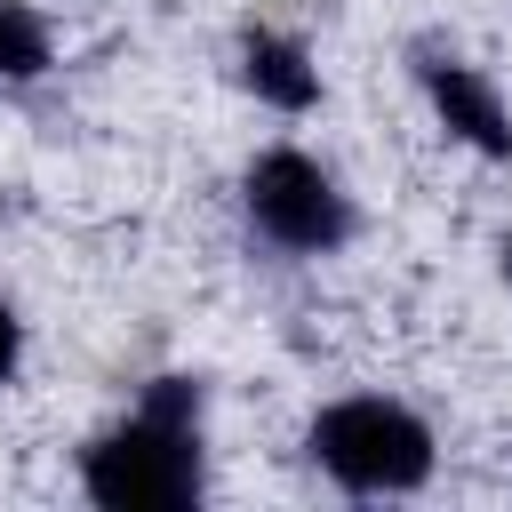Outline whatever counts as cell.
I'll return each mask as SVG.
<instances>
[{
    "mask_svg": "<svg viewBox=\"0 0 512 512\" xmlns=\"http://www.w3.org/2000/svg\"><path fill=\"white\" fill-rule=\"evenodd\" d=\"M416 80H424V96H432V112H440L448 136H464V144L488 152V160H512V112H504V96H496L472 64H456V56H424Z\"/></svg>",
    "mask_w": 512,
    "mask_h": 512,
    "instance_id": "cell-4",
    "label": "cell"
},
{
    "mask_svg": "<svg viewBox=\"0 0 512 512\" xmlns=\"http://www.w3.org/2000/svg\"><path fill=\"white\" fill-rule=\"evenodd\" d=\"M248 224L288 256H328V248L352 240V208H344L336 176L320 160L288 152V144L248 168Z\"/></svg>",
    "mask_w": 512,
    "mask_h": 512,
    "instance_id": "cell-3",
    "label": "cell"
},
{
    "mask_svg": "<svg viewBox=\"0 0 512 512\" xmlns=\"http://www.w3.org/2000/svg\"><path fill=\"white\" fill-rule=\"evenodd\" d=\"M304 448L352 496H408V488L432 480V432H424V416H408L400 400H376V392L320 408L312 432H304Z\"/></svg>",
    "mask_w": 512,
    "mask_h": 512,
    "instance_id": "cell-2",
    "label": "cell"
},
{
    "mask_svg": "<svg viewBox=\"0 0 512 512\" xmlns=\"http://www.w3.org/2000/svg\"><path fill=\"white\" fill-rule=\"evenodd\" d=\"M48 64V24L16 0H0V80H32Z\"/></svg>",
    "mask_w": 512,
    "mask_h": 512,
    "instance_id": "cell-6",
    "label": "cell"
},
{
    "mask_svg": "<svg viewBox=\"0 0 512 512\" xmlns=\"http://www.w3.org/2000/svg\"><path fill=\"white\" fill-rule=\"evenodd\" d=\"M80 488L104 512H184L200 496V384L160 376L128 424L88 440Z\"/></svg>",
    "mask_w": 512,
    "mask_h": 512,
    "instance_id": "cell-1",
    "label": "cell"
},
{
    "mask_svg": "<svg viewBox=\"0 0 512 512\" xmlns=\"http://www.w3.org/2000/svg\"><path fill=\"white\" fill-rule=\"evenodd\" d=\"M16 352H24V328H16V312L0 304V384L16 376Z\"/></svg>",
    "mask_w": 512,
    "mask_h": 512,
    "instance_id": "cell-7",
    "label": "cell"
},
{
    "mask_svg": "<svg viewBox=\"0 0 512 512\" xmlns=\"http://www.w3.org/2000/svg\"><path fill=\"white\" fill-rule=\"evenodd\" d=\"M504 280H512V240H504Z\"/></svg>",
    "mask_w": 512,
    "mask_h": 512,
    "instance_id": "cell-8",
    "label": "cell"
},
{
    "mask_svg": "<svg viewBox=\"0 0 512 512\" xmlns=\"http://www.w3.org/2000/svg\"><path fill=\"white\" fill-rule=\"evenodd\" d=\"M240 72H248V88H256L264 104H280V112H312V96H320L312 56H304L296 40H280V32H248V40H240Z\"/></svg>",
    "mask_w": 512,
    "mask_h": 512,
    "instance_id": "cell-5",
    "label": "cell"
}]
</instances>
